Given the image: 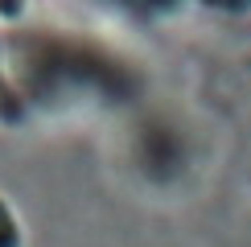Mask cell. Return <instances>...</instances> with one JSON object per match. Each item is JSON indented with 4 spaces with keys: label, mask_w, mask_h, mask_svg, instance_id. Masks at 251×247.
Returning a JSON list of instances; mask_svg holds the SVG:
<instances>
[{
    "label": "cell",
    "mask_w": 251,
    "mask_h": 247,
    "mask_svg": "<svg viewBox=\"0 0 251 247\" xmlns=\"http://www.w3.org/2000/svg\"><path fill=\"white\" fill-rule=\"evenodd\" d=\"M0 13H4L8 21H17L21 13H25V4H0Z\"/></svg>",
    "instance_id": "3957f363"
},
{
    "label": "cell",
    "mask_w": 251,
    "mask_h": 247,
    "mask_svg": "<svg viewBox=\"0 0 251 247\" xmlns=\"http://www.w3.org/2000/svg\"><path fill=\"white\" fill-rule=\"evenodd\" d=\"M0 247H25V231H21L13 206L0 198Z\"/></svg>",
    "instance_id": "7a4b0ae2"
},
{
    "label": "cell",
    "mask_w": 251,
    "mask_h": 247,
    "mask_svg": "<svg viewBox=\"0 0 251 247\" xmlns=\"http://www.w3.org/2000/svg\"><path fill=\"white\" fill-rule=\"evenodd\" d=\"M0 120L4 124H21L25 120V99H21V91L4 78V70H0Z\"/></svg>",
    "instance_id": "6da1fadb"
}]
</instances>
